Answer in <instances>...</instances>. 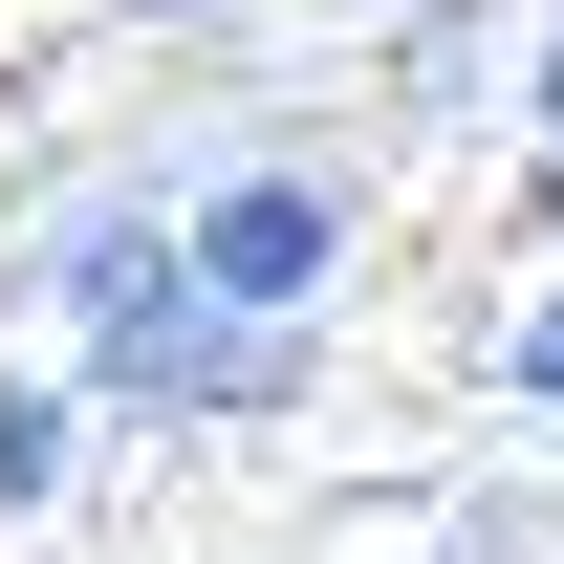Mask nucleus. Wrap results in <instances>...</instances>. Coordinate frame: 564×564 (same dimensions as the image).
<instances>
[{"label":"nucleus","instance_id":"obj_6","mask_svg":"<svg viewBox=\"0 0 564 564\" xmlns=\"http://www.w3.org/2000/svg\"><path fill=\"white\" fill-rule=\"evenodd\" d=\"M521 131H564V22H543V66H521Z\"/></svg>","mask_w":564,"mask_h":564},{"label":"nucleus","instance_id":"obj_7","mask_svg":"<svg viewBox=\"0 0 564 564\" xmlns=\"http://www.w3.org/2000/svg\"><path fill=\"white\" fill-rule=\"evenodd\" d=\"M131 22H261V0H131Z\"/></svg>","mask_w":564,"mask_h":564},{"label":"nucleus","instance_id":"obj_1","mask_svg":"<svg viewBox=\"0 0 564 564\" xmlns=\"http://www.w3.org/2000/svg\"><path fill=\"white\" fill-rule=\"evenodd\" d=\"M174 239H196V282L239 304V326H326V304H348L369 196L326 174V152H239V174H196V196H174Z\"/></svg>","mask_w":564,"mask_h":564},{"label":"nucleus","instance_id":"obj_4","mask_svg":"<svg viewBox=\"0 0 564 564\" xmlns=\"http://www.w3.org/2000/svg\"><path fill=\"white\" fill-rule=\"evenodd\" d=\"M499 391H521V413H564V282L521 304V326H499Z\"/></svg>","mask_w":564,"mask_h":564},{"label":"nucleus","instance_id":"obj_5","mask_svg":"<svg viewBox=\"0 0 564 564\" xmlns=\"http://www.w3.org/2000/svg\"><path fill=\"white\" fill-rule=\"evenodd\" d=\"M521 239H564V131H543V152H521Z\"/></svg>","mask_w":564,"mask_h":564},{"label":"nucleus","instance_id":"obj_3","mask_svg":"<svg viewBox=\"0 0 564 564\" xmlns=\"http://www.w3.org/2000/svg\"><path fill=\"white\" fill-rule=\"evenodd\" d=\"M413 109H478V0H413V44H391Z\"/></svg>","mask_w":564,"mask_h":564},{"label":"nucleus","instance_id":"obj_2","mask_svg":"<svg viewBox=\"0 0 564 564\" xmlns=\"http://www.w3.org/2000/svg\"><path fill=\"white\" fill-rule=\"evenodd\" d=\"M87 456V369H0V521H44Z\"/></svg>","mask_w":564,"mask_h":564}]
</instances>
